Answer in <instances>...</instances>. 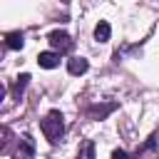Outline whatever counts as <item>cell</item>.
<instances>
[{
  "label": "cell",
  "mask_w": 159,
  "mask_h": 159,
  "mask_svg": "<svg viewBox=\"0 0 159 159\" xmlns=\"http://www.w3.org/2000/svg\"><path fill=\"white\" fill-rule=\"evenodd\" d=\"M37 65L45 67V70H55V67L60 65V52H55V50L40 52V55H37Z\"/></svg>",
  "instance_id": "cell-4"
},
{
  "label": "cell",
  "mask_w": 159,
  "mask_h": 159,
  "mask_svg": "<svg viewBox=\"0 0 159 159\" xmlns=\"http://www.w3.org/2000/svg\"><path fill=\"white\" fill-rule=\"evenodd\" d=\"M12 159H35V139H32L30 134H22V137H20Z\"/></svg>",
  "instance_id": "cell-3"
},
{
  "label": "cell",
  "mask_w": 159,
  "mask_h": 159,
  "mask_svg": "<svg viewBox=\"0 0 159 159\" xmlns=\"http://www.w3.org/2000/svg\"><path fill=\"white\" fill-rule=\"evenodd\" d=\"M87 67H89V62H87L84 57H72V60H67V72H70V75H84Z\"/></svg>",
  "instance_id": "cell-5"
},
{
  "label": "cell",
  "mask_w": 159,
  "mask_h": 159,
  "mask_svg": "<svg viewBox=\"0 0 159 159\" xmlns=\"http://www.w3.org/2000/svg\"><path fill=\"white\" fill-rule=\"evenodd\" d=\"M112 109H114V104H107V107H92L89 112H92V114H99V117H102V114H107V112H112Z\"/></svg>",
  "instance_id": "cell-10"
},
{
  "label": "cell",
  "mask_w": 159,
  "mask_h": 159,
  "mask_svg": "<svg viewBox=\"0 0 159 159\" xmlns=\"http://www.w3.org/2000/svg\"><path fill=\"white\" fill-rule=\"evenodd\" d=\"M47 42H50V47L55 50V52H60V55H65V52H70L72 50V37L67 35V32H62V30H55V32H50L47 35Z\"/></svg>",
  "instance_id": "cell-2"
},
{
  "label": "cell",
  "mask_w": 159,
  "mask_h": 159,
  "mask_svg": "<svg viewBox=\"0 0 159 159\" xmlns=\"http://www.w3.org/2000/svg\"><path fill=\"white\" fill-rule=\"evenodd\" d=\"M75 159H94V142L92 139H84L77 149V157Z\"/></svg>",
  "instance_id": "cell-7"
},
{
  "label": "cell",
  "mask_w": 159,
  "mask_h": 159,
  "mask_svg": "<svg viewBox=\"0 0 159 159\" xmlns=\"http://www.w3.org/2000/svg\"><path fill=\"white\" fill-rule=\"evenodd\" d=\"M30 84V75L25 72V75H20L17 77V82H15V87H12V92H15V97H20L22 92H25V87Z\"/></svg>",
  "instance_id": "cell-9"
},
{
  "label": "cell",
  "mask_w": 159,
  "mask_h": 159,
  "mask_svg": "<svg viewBox=\"0 0 159 159\" xmlns=\"http://www.w3.org/2000/svg\"><path fill=\"white\" fill-rule=\"evenodd\" d=\"M5 45H7L10 50H22V45H25L22 32H7V35H5Z\"/></svg>",
  "instance_id": "cell-8"
},
{
  "label": "cell",
  "mask_w": 159,
  "mask_h": 159,
  "mask_svg": "<svg viewBox=\"0 0 159 159\" xmlns=\"http://www.w3.org/2000/svg\"><path fill=\"white\" fill-rule=\"evenodd\" d=\"M40 127H42V134L47 137V142L57 144L62 139V134H65V117H62V112H57V109L47 112V117L42 119Z\"/></svg>",
  "instance_id": "cell-1"
},
{
  "label": "cell",
  "mask_w": 159,
  "mask_h": 159,
  "mask_svg": "<svg viewBox=\"0 0 159 159\" xmlns=\"http://www.w3.org/2000/svg\"><path fill=\"white\" fill-rule=\"evenodd\" d=\"M112 159H129V157H127L124 149H114V152H112Z\"/></svg>",
  "instance_id": "cell-11"
},
{
  "label": "cell",
  "mask_w": 159,
  "mask_h": 159,
  "mask_svg": "<svg viewBox=\"0 0 159 159\" xmlns=\"http://www.w3.org/2000/svg\"><path fill=\"white\" fill-rule=\"evenodd\" d=\"M109 35H112L109 22L99 20V22H97V27H94V40H97V42H107V40H109Z\"/></svg>",
  "instance_id": "cell-6"
}]
</instances>
